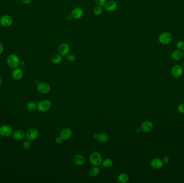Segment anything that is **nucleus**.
<instances>
[{"label": "nucleus", "instance_id": "f257e3e1", "mask_svg": "<svg viewBox=\"0 0 184 183\" xmlns=\"http://www.w3.org/2000/svg\"><path fill=\"white\" fill-rule=\"evenodd\" d=\"M7 63L11 68H16L20 65V60L18 56L15 54H11L7 57Z\"/></svg>", "mask_w": 184, "mask_h": 183}, {"label": "nucleus", "instance_id": "4c0bfd02", "mask_svg": "<svg viewBox=\"0 0 184 183\" xmlns=\"http://www.w3.org/2000/svg\"><path fill=\"white\" fill-rule=\"evenodd\" d=\"M183 57H184V54H183Z\"/></svg>", "mask_w": 184, "mask_h": 183}, {"label": "nucleus", "instance_id": "f8f14e48", "mask_svg": "<svg viewBox=\"0 0 184 183\" xmlns=\"http://www.w3.org/2000/svg\"><path fill=\"white\" fill-rule=\"evenodd\" d=\"M58 52L61 56H65L70 52V47L66 43L61 44L58 48Z\"/></svg>", "mask_w": 184, "mask_h": 183}, {"label": "nucleus", "instance_id": "c9c22d12", "mask_svg": "<svg viewBox=\"0 0 184 183\" xmlns=\"http://www.w3.org/2000/svg\"><path fill=\"white\" fill-rule=\"evenodd\" d=\"M2 79H1V77H0V86L1 85H2Z\"/></svg>", "mask_w": 184, "mask_h": 183}, {"label": "nucleus", "instance_id": "1a4fd4ad", "mask_svg": "<svg viewBox=\"0 0 184 183\" xmlns=\"http://www.w3.org/2000/svg\"><path fill=\"white\" fill-rule=\"evenodd\" d=\"M172 74L175 78H179L183 73V68L180 65H175L172 69Z\"/></svg>", "mask_w": 184, "mask_h": 183}, {"label": "nucleus", "instance_id": "39448f33", "mask_svg": "<svg viewBox=\"0 0 184 183\" xmlns=\"http://www.w3.org/2000/svg\"><path fill=\"white\" fill-rule=\"evenodd\" d=\"M159 42L163 45H166L171 42L172 39V36L169 32L161 33L159 37Z\"/></svg>", "mask_w": 184, "mask_h": 183}, {"label": "nucleus", "instance_id": "72a5a7b5", "mask_svg": "<svg viewBox=\"0 0 184 183\" xmlns=\"http://www.w3.org/2000/svg\"><path fill=\"white\" fill-rule=\"evenodd\" d=\"M3 51V46L2 44L0 42V55L2 53Z\"/></svg>", "mask_w": 184, "mask_h": 183}, {"label": "nucleus", "instance_id": "cd10ccee", "mask_svg": "<svg viewBox=\"0 0 184 183\" xmlns=\"http://www.w3.org/2000/svg\"><path fill=\"white\" fill-rule=\"evenodd\" d=\"M95 3L98 5L100 7H103L106 3V0H95Z\"/></svg>", "mask_w": 184, "mask_h": 183}, {"label": "nucleus", "instance_id": "a878e982", "mask_svg": "<svg viewBox=\"0 0 184 183\" xmlns=\"http://www.w3.org/2000/svg\"><path fill=\"white\" fill-rule=\"evenodd\" d=\"M94 13L95 15H100L101 14H102V9L101 8V7L100 6H97L96 7H95L94 9Z\"/></svg>", "mask_w": 184, "mask_h": 183}, {"label": "nucleus", "instance_id": "0eeeda50", "mask_svg": "<svg viewBox=\"0 0 184 183\" xmlns=\"http://www.w3.org/2000/svg\"><path fill=\"white\" fill-rule=\"evenodd\" d=\"M13 129L8 125H5L0 127V135L3 137H8L11 135Z\"/></svg>", "mask_w": 184, "mask_h": 183}, {"label": "nucleus", "instance_id": "423d86ee", "mask_svg": "<svg viewBox=\"0 0 184 183\" xmlns=\"http://www.w3.org/2000/svg\"><path fill=\"white\" fill-rule=\"evenodd\" d=\"M39 135L38 130L35 128H31L27 131L25 134V137L27 140L31 141L35 140Z\"/></svg>", "mask_w": 184, "mask_h": 183}, {"label": "nucleus", "instance_id": "e433bc0d", "mask_svg": "<svg viewBox=\"0 0 184 183\" xmlns=\"http://www.w3.org/2000/svg\"><path fill=\"white\" fill-rule=\"evenodd\" d=\"M182 67H183V68H184V63L183 64V66H182Z\"/></svg>", "mask_w": 184, "mask_h": 183}, {"label": "nucleus", "instance_id": "412c9836", "mask_svg": "<svg viewBox=\"0 0 184 183\" xmlns=\"http://www.w3.org/2000/svg\"><path fill=\"white\" fill-rule=\"evenodd\" d=\"M100 173V169L98 166H95L90 169L89 171L90 176L92 177H97Z\"/></svg>", "mask_w": 184, "mask_h": 183}, {"label": "nucleus", "instance_id": "bb28decb", "mask_svg": "<svg viewBox=\"0 0 184 183\" xmlns=\"http://www.w3.org/2000/svg\"><path fill=\"white\" fill-rule=\"evenodd\" d=\"M177 47L180 50L184 51V42L183 41H179L177 44Z\"/></svg>", "mask_w": 184, "mask_h": 183}, {"label": "nucleus", "instance_id": "9d476101", "mask_svg": "<svg viewBox=\"0 0 184 183\" xmlns=\"http://www.w3.org/2000/svg\"><path fill=\"white\" fill-rule=\"evenodd\" d=\"M13 18L9 15H4L1 18V24L5 27H9L13 24Z\"/></svg>", "mask_w": 184, "mask_h": 183}, {"label": "nucleus", "instance_id": "f704fd0d", "mask_svg": "<svg viewBox=\"0 0 184 183\" xmlns=\"http://www.w3.org/2000/svg\"><path fill=\"white\" fill-rule=\"evenodd\" d=\"M22 1H23L24 3L26 4V5L30 4L32 1V0H22Z\"/></svg>", "mask_w": 184, "mask_h": 183}, {"label": "nucleus", "instance_id": "b1692460", "mask_svg": "<svg viewBox=\"0 0 184 183\" xmlns=\"http://www.w3.org/2000/svg\"><path fill=\"white\" fill-rule=\"evenodd\" d=\"M27 108L29 111L33 112L37 109V105L33 102H29L27 105Z\"/></svg>", "mask_w": 184, "mask_h": 183}, {"label": "nucleus", "instance_id": "7ed1b4c3", "mask_svg": "<svg viewBox=\"0 0 184 183\" xmlns=\"http://www.w3.org/2000/svg\"><path fill=\"white\" fill-rule=\"evenodd\" d=\"M52 107V103L50 100L45 99L41 101L37 104V109L41 112H46Z\"/></svg>", "mask_w": 184, "mask_h": 183}, {"label": "nucleus", "instance_id": "5701e85b", "mask_svg": "<svg viewBox=\"0 0 184 183\" xmlns=\"http://www.w3.org/2000/svg\"><path fill=\"white\" fill-rule=\"evenodd\" d=\"M62 56L59 54H55L51 57V61L54 64H59L62 61Z\"/></svg>", "mask_w": 184, "mask_h": 183}, {"label": "nucleus", "instance_id": "2eb2a0df", "mask_svg": "<svg viewBox=\"0 0 184 183\" xmlns=\"http://www.w3.org/2000/svg\"><path fill=\"white\" fill-rule=\"evenodd\" d=\"M73 162L74 163L77 165H82L86 163V159L85 156L83 155L78 154L74 156L73 158Z\"/></svg>", "mask_w": 184, "mask_h": 183}, {"label": "nucleus", "instance_id": "f03ea898", "mask_svg": "<svg viewBox=\"0 0 184 183\" xmlns=\"http://www.w3.org/2000/svg\"><path fill=\"white\" fill-rule=\"evenodd\" d=\"M90 161L92 165L98 166L102 162V155L98 152H93L90 155Z\"/></svg>", "mask_w": 184, "mask_h": 183}, {"label": "nucleus", "instance_id": "a211bd4d", "mask_svg": "<svg viewBox=\"0 0 184 183\" xmlns=\"http://www.w3.org/2000/svg\"><path fill=\"white\" fill-rule=\"evenodd\" d=\"M118 7L117 3L113 1H110L105 5V8L108 11H114Z\"/></svg>", "mask_w": 184, "mask_h": 183}, {"label": "nucleus", "instance_id": "20e7f679", "mask_svg": "<svg viewBox=\"0 0 184 183\" xmlns=\"http://www.w3.org/2000/svg\"><path fill=\"white\" fill-rule=\"evenodd\" d=\"M37 90L41 94H47L51 90V87L46 82H41L38 83L37 87Z\"/></svg>", "mask_w": 184, "mask_h": 183}, {"label": "nucleus", "instance_id": "c756f323", "mask_svg": "<svg viewBox=\"0 0 184 183\" xmlns=\"http://www.w3.org/2000/svg\"><path fill=\"white\" fill-rule=\"evenodd\" d=\"M67 59H68V60L70 62H73L75 61L76 59V57L75 55L73 54H70L67 55Z\"/></svg>", "mask_w": 184, "mask_h": 183}, {"label": "nucleus", "instance_id": "ddd939ff", "mask_svg": "<svg viewBox=\"0 0 184 183\" xmlns=\"http://www.w3.org/2000/svg\"><path fill=\"white\" fill-rule=\"evenodd\" d=\"M84 11L81 8H76L72 11L71 16L73 18L75 19H79L83 16Z\"/></svg>", "mask_w": 184, "mask_h": 183}, {"label": "nucleus", "instance_id": "473e14b6", "mask_svg": "<svg viewBox=\"0 0 184 183\" xmlns=\"http://www.w3.org/2000/svg\"><path fill=\"white\" fill-rule=\"evenodd\" d=\"M163 162H164V163H169V161H170V159H169V157H167V156H165V157H164V158H163Z\"/></svg>", "mask_w": 184, "mask_h": 183}, {"label": "nucleus", "instance_id": "6e6552de", "mask_svg": "<svg viewBox=\"0 0 184 183\" xmlns=\"http://www.w3.org/2000/svg\"><path fill=\"white\" fill-rule=\"evenodd\" d=\"M72 135V131L70 128L66 127L62 129L60 133V136L63 139L64 141L68 140L71 138Z\"/></svg>", "mask_w": 184, "mask_h": 183}, {"label": "nucleus", "instance_id": "4468645a", "mask_svg": "<svg viewBox=\"0 0 184 183\" xmlns=\"http://www.w3.org/2000/svg\"><path fill=\"white\" fill-rule=\"evenodd\" d=\"M151 167L155 169H159L161 168L164 165V162L159 159H154L152 160L150 163Z\"/></svg>", "mask_w": 184, "mask_h": 183}, {"label": "nucleus", "instance_id": "c85d7f7f", "mask_svg": "<svg viewBox=\"0 0 184 183\" xmlns=\"http://www.w3.org/2000/svg\"><path fill=\"white\" fill-rule=\"evenodd\" d=\"M23 147L25 149H28L31 147V142L29 140H26L24 141L23 143Z\"/></svg>", "mask_w": 184, "mask_h": 183}, {"label": "nucleus", "instance_id": "f3484780", "mask_svg": "<svg viewBox=\"0 0 184 183\" xmlns=\"http://www.w3.org/2000/svg\"><path fill=\"white\" fill-rule=\"evenodd\" d=\"M94 137L98 140V141L101 143H106L108 141L109 136L106 133L101 134H95Z\"/></svg>", "mask_w": 184, "mask_h": 183}, {"label": "nucleus", "instance_id": "7c9ffc66", "mask_svg": "<svg viewBox=\"0 0 184 183\" xmlns=\"http://www.w3.org/2000/svg\"><path fill=\"white\" fill-rule=\"evenodd\" d=\"M178 111L180 113L184 114V103L181 104L178 106Z\"/></svg>", "mask_w": 184, "mask_h": 183}, {"label": "nucleus", "instance_id": "393cba45", "mask_svg": "<svg viewBox=\"0 0 184 183\" xmlns=\"http://www.w3.org/2000/svg\"><path fill=\"white\" fill-rule=\"evenodd\" d=\"M102 165L105 168H110L113 165V162L110 159H106L102 161Z\"/></svg>", "mask_w": 184, "mask_h": 183}, {"label": "nucleus", "instance_id": "4be33fe9", "mask_svg": "<svg viewBox=\"0 0 184 183\" xmlns=\"http://www.w3.org/2000/svg\"><path fill=\"white\" fill-rule=\"evenodd\" d=\"M129 176L126 173L120 174L118 176V180L121 183H127L129 181Z\"/></svg>", "mask_w": 184, "mask_h": 183}, {"label": "nucleus", "instance_id": "dca6fc26", "mask_svg": "<svg viewBox=\"0 0 184 183\" xmlns=\"http://www.w3.org/2000/svg\"><path fill=\"white\" fill-rule=\"evenodd\" d=\"M12 77L15 80H21L23 77V73L22 71L19 68H15L12 72Z\"/></svg>", "mask_w": 184, "mask_h": 183}, {"label": "nucleus", "instance_id": "58836bf2", "mask_svg": "<svg viewBox=\"0 0 184 183\" xmlns=\"http://www.w3.org/2000/svg\"><path fill=\"white\" fill-rule=\"evenodd\" d=\"M0 24H1V19H0Z\"/></svg>", "mask_w": 184, "mask_h": 183}, {"label": "nucleus", "instance_id": "aec40b11", "mask_svg": "<svg viewBox=\"0 0 184 183\" xmlns=\"http://www.w3.org/2000/svg\"><path fill=\"white\" fill-rule=\"evenodd\" d=\"M183 56V54L179 50H175V51H173L171 54L172 59L175 61L179 60Z\"/></svg>", "mask_w": 184, "mask_h": 183}, {"label": "nucleus", "instance_id": "2f4dec72", "mask_svg": "<svg viewBox=\"0 0 184 183\" xmlns=\"http://www.w3.org/2000/svg\"><path fill=\"white\" fill-rule=\"evenodd\" d=\"M63 139L61 138L60 136H59V137H57L56 139V143H58V144H61L62 142H63Z\"/></svg>", "mask_w": 184, "mask_h": 183}, {"label": "nucleus", "instance_id": "6ab92c4d", "mask_svg": "<svg viewBox=\"0 0 184 183\" xmlns=\"http://www.w3.org/2000/svg\"><path fill=\"white\" fill-rule=\"evenodd\" d=\"M13 137L16 140L21 141L22 140L25 136V134L22 130H17L14 132L13 133Z\"/></svg>", "mask_w": 184, "mask_h": 183}, {"label": "nucleus", "instance_id": "9b49d317", "mask_svg": "<svg viewBox=\"0 0 184 183\" xmlns=\"http://www.w3.org/2000/svg\"><path fill=\"white\" fill-rule=\"evenodd\" d=\"M153 128V125L152 122L150 121H145L143 122L141 126V129L142 131L145 133H148L151 131Z\"/></svg>", "mask_w": 184, "mask_h": 183}]
</instances>
